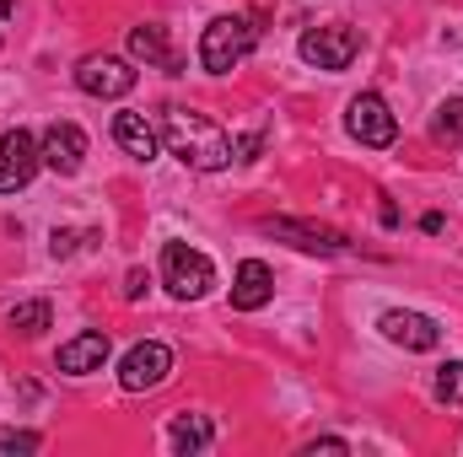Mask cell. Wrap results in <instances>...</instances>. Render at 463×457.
Masks as SVG:
<instances>
[{"instance_id": "cell-7", "label": "cell", "mask_w": 463, "mask_h": 457, "mask_svg": "<svg viewBox=\"0 0 463 457\" xmlns=\"http://www.w3.org/2000/svg\"><path fill=\"white\" fill-rule=\"evenodd\" d=\"M76 87L87 92V98H129L135 92V65L129 60H118V54H87V60H76Z\"/></svg>"}, {"instance_id": "cell-26", "label": "cell", "mask_w": 463, "mask_h": 457, "mask_svg": "<svg viewBox=\"0 0 463 457\" xmlns=\"http://www.w3.org/2000/svg\"><path fill=\"white\" fill-rule=\"evenodd\" d=\"M0 38H5V33H0Z\"/></svg>"}, {"instance_id": "cell-1", "label": "cell", "mask_w": 463, "mask_h": 457, "mask_svg": "<svg viewBox=\"0 0 463 457\" xmlns=\"http://www.w3.org/2000/svg\"><path fill=\"white\" fill-rule=\"evenodd\" d=\"M156 129H162V145H167L184 167H194V173H222V167L237 162L232 135L216 124V118L194 114V108H167Z\"/></svg>"}, {"instance_id": "cell-10", "label": "cell", "mask_w": 463, "mask_h": 457, "mask_svg": "<svg viewBox=\"0 0 463 457\" xmlns=\"http://www.w3.org/2000/svg\"><path fill=\"white\" fill-rule=\"evenodd\" d=\"M264 231H269V237H280V242H291V247H302V253H345V247H350V237L340 227L297 221V216H269Z\"/></svg>"}, {"instance_id": "cell-9", "label": "cell", "mask_w": 463, "mask_h": 457, "mask_svg": "<svg viewBox=\"0 0 463 457\" xmlns=\"http://www.w3.org/2000/svg\"><path fill=\"white\" fill-rule=\"evenodd\" d=\"M38 151H43V167H49L54 178H76V173H81V162H87V135H81V124L54 118V124L43 129Z\"/></svg>"}, {"instance_id": "cell-19", "label": "cell", "mask_w": 463, "mask_h": 457, "mask_svg": "<svg viewBox=\"0 0 463 457\" xmlns=\"http://www.w3.org/2000/svg\"><path fill=\"white\" fill-rule=\"evenodd\" d=\"M43 447L38 431H22V425H0V457H33Z\"/></svg>"}, {"instance_id": "cell-13", "label": "cell", "mask_w": 463, "mask_h": 457, "mask_svg": "<svg viewBox=\"0 0 463 457\" xmlns=\"http://www.w3.org/2000/svg\"><path fill=\"white\" fill-rule=\"evenodd\" d=\"M269 296H275V275H269V264H264V258H242L237 275H232V307H237V312H259Z\"/></svg>"}, {"instance_id": "cell-18", "label": "cell", "mask_w": 463, "mask_h": 457, "mask_svg": "<svg viewBox=\"0 0 463 457\" xmlns=\"http://www.w3.org/2000/svg\"><path fill=\"white\" fill-rule=\"evenodd\" d=\"M458 135H463V98H448L437 108V118H431V140L437 145H458Z\"/></svg>"}, {"instance_id": "cell-17", "label": "cell", "mask_w": 463, "mask_h": 457, "mask_svg": "<svg viewBox=\"0 0 463 457\" xmlns=\"http://www.w3.org/2000/svg\"><path fill=\"white\" fill-rule=\"evenodd\" d=\"M5 323H11L16 334H27V340H33V334H43V329L54 323V307H49V302H16V307L5 312Z\"/></svg>"}, {"instance_id": "cell-15", "label": "cell", "mask_w": 463, "mask_h": 457, "mask_svg": "<svg viewBox=\"0 0 463 457\" xmlns=\"http://www.w3.org/2000/svg\"><path fill=\"white\" fill-rule=\"evenodd\" d=\"M114 140L135 162H156V151H162V129L146 114H114Z\"/></svg>"}, {"instance_id": "cell-21", "label": "cell", "mask_w": 463, "mask_h": 457, "mask_svg": "<svg viewBox=\"0 0 463 457\" xmlns=\"http://www.w3.org/2000/svg\"><path fill=\"white\" fill-rule=\"evenodd\" d=\"M302 452H307V457H318V452H329V457H345V452H350V442H340V436H318V442H307Z\"/></svg>"}, {"instance_id": "cell-2", "label": "cell", "mask_w": 463, "mask_h": 457, "mask_svg": "<svg viewBox=\"0 0 463 457\" xmlns=\"http://www.w3.org/2000/svg\"><path fill=\"white\" fill-rule=\"evenodd\" d=\"M253 43H259L253 16H216V22L200 33V65H205L211 76H232V70L253 54Z\"/></svg>"}, {"instance_id": "cell-14", "label": "cell", "mask_w": 463, "mask_h": 457, "mask_svg": "<svg viewBox=\"0 0 463 457\" xmlns=\"http://www.w3.org/2000/svg\"><path fill=\"white\" fill-rule=\"evenodd\" d=\"M129 54H135L140 65H151V70L184 76V60H178V49L167 43V33H162L156 22H146V27H129Z\"/></svg>"}, {"instance_id": "cell-6", "label": "cell", "mask_w": 463, "mask_h": 457, "mask_svg": "<svg viewBox=\"0 0 463 457\" xmlns=\"http://www.w3.org/2000/svg\"><path fill=\"white\" fill-rule=\"evenodd\" d=\"M345 129H350V140H361V145H372V151H383V145H393V140H399V118H393V108H388L377 92L350 98Z\"/></svg>"}, {"instance_id": "cell-5", "label": "cell", "mask_w": 463, "mask_h": 457, "mask_svg": "<svg viewBox=\"0 0 463 457\" xmlns=\"http://www.w3.org/2000/svg\"><path fill=\"white\" fill-rule=\"evenodd\" d=\"M173 377V350L162 340H140L124 360H118V387L124 393H151Z\"/></svg>"}, {"instance_id": "cell-11", "label": "cell", "mask_w": 463, "mask_h": 457, "mask_svg": "<svg viewBox=\"0 0 463 457\" xmlns=\"http://www.w3.org/2000/svg\"><path fill=\"white\" fill-rule=\"evenodd\" d=\"M383 340L388 344H404V350H437L442 344V323L437 318H426V312H404V307H393V312H383Z\"/></svg>"}, {"instance_id": "cell-25", "label": "cell", "mask_w": 463, "mask_h": 457, "mask_svg": "<svg viewBox=\"0 0 463 457\" xmlns=\"http://www.w3.org/2000/svg\"><path fill=\"white\" fill-rule=\"evenodd\" d=\"M5 16H11V0H0V22H5Z\"/></svg>"}, {"instance_id": "cell-24", "label": "cell", "mask_w": 463, "mask_h": 457, "mask_svg": "<svg viewBox=\"0 0 463 457\" xmlns=\"http://www.w3.org/2000/svg\"><path fill=\"white\" fill-rule=\"evenodd\" d=\"M448 227V221H442V216H437V210H431V216H420V231H431V237H437V231Z\"/></svg>"}, {"instance_id": "cell-20", "label": "cell", "mask_w": 463, "mask_h": 457, "mask_svg": "<svg viewBox=\"0 0 463 457\" xmlns=\"http://www.w3.org/2000/svg\"><path fill=\"white\" fill-rule=\"evenodd\" d=\"M437 398L442 404H463V360L437 366Z\"/></svg>"}, {"instance_id": "cell-16", "label": "cell", "mask_w": 463, "mask_h": 457, "mask_svg": "<svg viewBox=\"0 0 463 457\" xmlns=\"http://www.w3.org/2000/svg\"><path fill=\"white\" fill-rule=\"evenodd\" d=\"M167 442H173V452L178 457L205 452V447L216 442V425H211V415H178V420L167 425Z\"/></svg>"}, {"instance_id": "cell-23", "label": "cell", "mask_w": 463, "mask_h": 457, "mask_svg": "<svg viewBox=\"0 0 463 457\" xmlns=\"http://www.w3.org/2000/svg\"><path fill=\"white\" fill-rule=\"evenodd\" d=\"M146 296V269H129L124 275V302H140Z\"/></svg>"}, {"instance_id": "cell-12", "label": "cell", "mask_w": 463, "mask_h": 457, "mask_svg": "<svg viewBox=\"0 0 463 457\" xmlns=\"http://www.w3.org/2000/svg\"><path fill=\"white\" fill-rule=\"evenodd\" d=\"M103 360H109V334H103V329H87V334L65 340L60 355H54V366H60L65 377H92V371H103Z\"/></svg>"}, {"instance_id": "cell-22", "label": "cell", "mask_w": 463, "mask_h": 457, "mask_svg": "<svg viewBox=\"0 0 463 457\" xmlns=\"http://www.w3.org/2000/svg\"><path fill=\"white\" fill-rule=\"evenodd\" d=\"M76 247H81V231H54V237H49V253H54V258H65V253H76Z\"/></svg>"}, {"instance_id": "cell-8", "label": "cell", "mask_w": 463, "mask_h": 457, "mask_svg": "<svg viewBox=\"0 0 463 457\" xmlns=\"http://www.w3.org/2000/svg\"><path fill=\"white\" fill-rule=\"evenodd\" d=\"M43 167V151L38 140L16 124V129H0V194H16L33 183V173Z\"/></svg>"}, {"instance_id": "cell-4", "label": "cell", "mask_w": 463, "mask_h": 457, "mask_svg": "<svg viewBox=\"0 0 463 457\" xmlns=\"http://www.w3.org/2000/svg\"><path fill=\"white\" fill-rule=\"evenodd\" d=\"M297 54L313 65V70H350V60L361 54V33L350 22H324V27H307Z\"/></svg>"}, {"instance_id": "cell-3", "label": "cell", "mask_w": 463, "mask_h": 457, "mask_svg": "<svg viewBox=\"0 0 463 457\" xmlns=\"http://www.w3.org/2000/svg\"><path fill=\"white\" fill-rule=\"evenodd\" d=\"M162 280H167V291L178 302H200L216 285V264L200 247H189V242H167L162 247Z\"/></svg>"}]
</instances>
